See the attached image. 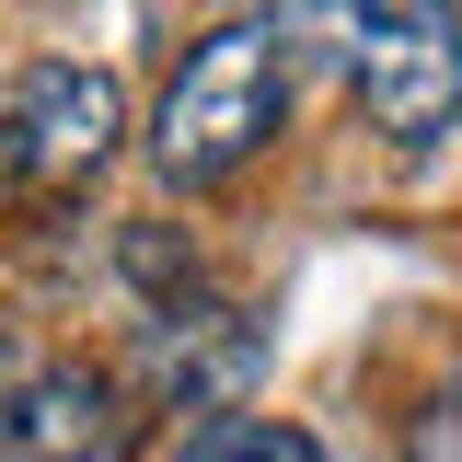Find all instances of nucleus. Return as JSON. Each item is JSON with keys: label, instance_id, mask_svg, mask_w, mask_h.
<instances>
[{"label": "nucleus", "instance_id": "nucleus-1", "mask_svg": "<svg viewBox=\"0 0 462 462\" xmlns=\"http://www.w3.org/2000/svg\"><path fill=\"white\" fill-rule=\"evenodd\" d=\"M278 47H324L382 139H439L462 116V12L451 0H289Z\"/></svg>", "mask_w": 462, "mask_h": 462}, {"label": "nucleus", "instance_id": "nucleus-2", "mask_svg": "<svg viewBox=\"0 0 462 462\" xmlns=\"http://www.w3.org/2000/svg\"><path fill=\"white\" fill-rule=\"evenodd\" d=\"M278 116H289V47H278V12H243V23H220V35H197V47H185V69L162 81L151 162H162V185L208 197V185H231V173L278 139Z\"/></svg>", "mask_w": 462, "mask_h": 462}, {"label": "nucleus", "instance_id": "nucleus-3", "mask_svg": "<svg viewBox=\"0 0 462 462\" xmlns=\"http://www.w3.org/2000/svg\"><path fill=\"white\" fill-rule=\"evenodd\" d=\"M127 139V93L81 58H35L0 81V197L12 208H69Z\"/></svg>", "mask_w": 462, "mask_h": 462}, {"label": "nucleus", "instance_id": "nucleus-4", "mask_svg": "<svg viewBox=\"0 0 462 462\" xmlns=\"http://www.w3.org/2000/svg\"><path fill=\"white\" fill-rule=\"evenodd\" d=\"M139 451V393L0 324V462H127Z\"/></svg>", "mask_w": 462, "mask_h": 462}, {"label": "nucleus", "instance_id": "nucleus-5", "mask_svg": "<svg viewBox=\"0 0 462 462\" xmlns=\"http://www.w3.org/2000/svg\"><path fill=\"white\" fill-rule=\"evenodd\" d=\"M254 358H266L254 312H243V300H208V289L185 278V289H162V300H151V324H139V393L208 416V404H243Z\"/></svg>", "mask_w": 462, "mask_h": 462}, {"label": "nucleus", "instance_id": "nucleus-6", "mask_svg": "<svg viewBox=\"0 0 462 462\" xmlns=\"http://www.w3.org/2000/svg\"><path fill=\"white\" fill-rule=\"evenodd\" d=\"M173 462H324V439L289 416H254V404H208V416H185Z\"/></svg>", "mask_w": 462, "mask_h": 462}, {"label": "nucleus", "instance_id": "nucleus-7", "mask_svg": "<svg viewBox=\"0 0 462 462\" xmlns=\"http://www.w3.org/2000/svg\"><path fill=\"white\" fill-rule=\"evenodd\" d=\"M404 462H462V370H439L428 404L404 416Z\"/></svg>", "mask_w": 462, "mask_h": 462}]
</instances>
